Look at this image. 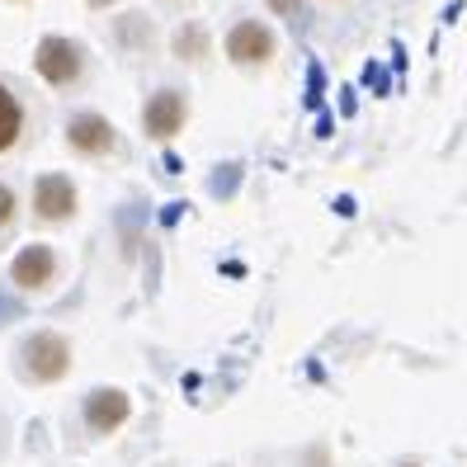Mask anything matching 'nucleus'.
<instances>
[{
    "mask_svg": "<svg viewBox=\"0 0 467 467\" xmlns=\"http://www.w3.org/2000/svg\"><path fill=\"white\" fill-rule=\"evenodd\" d=\"M34 71L43 76V86L67 90V86H76V80L86 76V52H80V43L67 38V34H47L34 47Z\"/></svg>",
    "mask_w": 467,
    "mask_h": 467,
    "instance_id": "nucleus-1",
    "label": "nucleus"
},
{
    "mask_svg": "<svg viewBox=\"0 0 467 467\" xmlns=\"http://www.w3.org/2000/svg\"><path fill=\"white\" fill-rule=\"evenodd\" d=\"M223 52H227L232 67L255 71V67L274 62V52H279V34H274L265 19H236L227 29V38H223Z\"/></svg>",
    "mask_w": 467,
    "mask_h": 467,
    "instance_id": "nucleus-2",
    "label": "nucleus"
},
{
    "mask_svg": "<svg viewBox=\"0 0 467 467\" xmlns=\"http://www.w3.org/2000/svg\"><path fill=\"white\" fill-rule=\"evenodd\" d=\"M19 354H24V373H29L34 382H57L71 368V345L57 331H34Z\"/></svg>",
    "mask_w": 467,
    "mask_h": 467,
    "instance_id": "nucleus-3",
    "label": "nucleus"
},
{
    "mask_svg": "<svg viewBox=\"0 0 467 467\" xmlns=\"http://www.w3.org/2000/svg\"><path fill=\"white\" fill-rule=\"evenodd\" d=\"M189 123V99L180 90H156L147 104H142V132L151 142H175Z\"/></svg>",
    "mask_w": 467,
    "mask_h": 467,
    "instance_id": "nucleus-4",
    "label": "nucleus"
},
{
    "mask_svg": "<svg viewBox=\"0 0 467 467\" xmlns=\"http://www.w3.org/2000/svg\"><path fill=\"white\" fill-rule=\"evenodd\" d=\"M80 208V194H76V180L62 175V171H47L34 180V213L43 223H71Z\"/></svg>",
    "mask_w": 467,
    "mask_h": 467,
    "instance_id": "nucleus-5",
    "label": "nucleus"
},
{
    "mask_svg": "<svg viewBox=\"0 0 467 467\" xmlns=\"http://www.w3.org/2000/svg\"><path fill=\"white\" fill-rule=\"evenodd\" d=\"M119 142L114 123H109L104 114H95V109H80V114H71L67 123V147L80 151V156H109Z\"/></svg>",
    "mask_w": 467,
    "mask_h": 467,
    "instance_id": "nucleus-6",
    "label": "nucleus"
},
{
    "mask_svg": "<svg viewBox=\"0 0 467 467\" xmlns=\"http://www.w3.org/2000/svg\"><path fill=\"white\" fill-rule=\"evenodd\" d=\"M10 279H15V288H24V293H43L52 279H57V251H52V245H43V241L24 245V251L10 260Z\"/></svg>",
    "mask_w": 467,
    "mask_h": 467,
    "instance_id": "nucleus-7",
    "label": "nucleus"
},
{
    "mask_svg": "<svg viewBox=\"0 0 467 467\" xmlns=\"http://www.w3.org/2000/svg\"><path fill=\"white\" fill-rule=\"evenodd\" d=\"M128 416H132V401H128V392H119V388H99V392L86 397V425H90L95 434H114Z\"/></svg>",
    "mask_w": 467,
    "mask_h": 467,
    "instance_id": "nucleus-8",
    "label": "nucleus"
},
{
    "mask_svg": "<svg viewBox=\"0 0 467 467\" xmlns=\"http://www.w3.org/2000/svg\"><path fill=\"white\" fill-rule=\"evenodd\" d=\"M24 137V104H19V95L0 80V156L5 151H15V142Z\"/></svg>",
    "mask_w": 467,
    "mask_h": 467,
    "instance_id": "nucleus-9",
    "label": "nucleus"
},
{
    "mask_svg": "<svg viewBox=\"0 0 467 467\" xmlns=\"http://www.w3.org/2000/svg\"><path fill=\"white\" fill-rule=\"evenodd\" d=\"M171 52L180 62H203L208 52H213V38H208V29L199 19H189V24H180V29L171 34Z\"/></svg>",
    "mask_w": 467,
    "mask_h": 467,
    "instance_id": "nucleus-10",
    "label": "nucleus"
},
{
    "mask_svg": "<svg viewBox=\"0 0 467 467\" xmlns=\"http://www.w3.org/2000/svg\"><path fill=\"white\" fill-rule=\"evenodd\" d=\"M15 213H19V199H15V189L10 184H0V232H5L15 223Z\"/></svg>",
    "mask_w": 467,
    "mask_h": 467,
    "instance_id": "nucleus-11",
    "label": "nucleus"
},
{
    "mask_svg": "<svg viewBox=\"0 0 467 467\" xmlns=\"http://www.w3.org/2000/svg\"><path fill=\"white\" fill-rule=\"evenodd\" d=\"M265 5H269L274 15H284V19H293V15L302 10V0H265Z\"/></svg>",
    "mask_w": 467,
    "mask_h": 467,
    "instance_id": "nucleus-12",
    "label": "nucleus"
},
{
    "mask_svg": "<svg viewBox=\"0 0 467 467\" xmlns=\"http://www.w3.org/2000/svg\"><path fill=\"white\" fill-rule=\"evenodd\" d=\"M86 5H90V10H114L119 0H86Z\"/></svg>",
    "mask_w": 467,
    "mask_h": 467,
    "instance_id": "nucleus-13",
    "label": "nucleus"
},
{
    "mask_svg": "<svg viewBox=\"0 0 467 467\" xmlns=\"http://www.w3.org/2000/svg\"><path fill=\"white\" fill-rule=\"evenodd\" d=\"M406 467H416V462H406Z\"/></svg>",
    "mask_w": 467,
    "mask_h": 467,
    "instance_id": "nucleus-14",
    "label": "nucleus"
}]
</instances>
